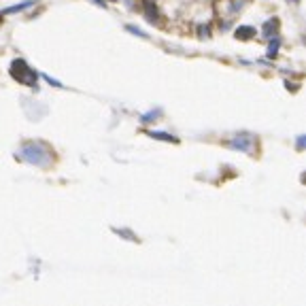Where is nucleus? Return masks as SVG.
Segmentation results:
<instances>
[{"label": "nucleus", "mask_w": 306, "mask_h": 306, "mask_svg": "<svg viewBox=\"0 0 306 306\" xmlns=\"http://www.w3.org/2000/svg\"><path fill=\"white\" fill-rule=\"evenodd\" d=\"M262 34L266 38H272V36H279V19L274 17V19H268L262 26Z\"/></svg>", "instance_id": "nucleus-5"}, {"label": "nucleus", "mask_w": 306, "mask_h": 306, "mask_svg": "<svg viewBox=\"0 0 306 306\" xmlns=\"http://www.w3.org/2000/svg\"><path fill=\"white\" fill-rule=\"evenodd\" d=\"M160 115V108H155V111H151V113H147V115H143V123H151V121H155V117Z\"/></svg>", "instance_id": "nucleus-10"}, {"label": "nucleus", "mask_w": 306, "mask_h": 306, "mask_svg": "<svg viewBox=\"0 0 306 306\" xmlns=\"http://www.w3.org/2000/svg\"><path fill=\"white\" fill-rule=\"evenodd\" d=\"M17 158L21 162H28V164H32V166L43 168V166H47V164L51 162V151H49V147L38 143V140H30V143L19 147Z\"/></svg>", "instance_id": "nucleus-1"}, {"label": "nucleus", "mask_w": 306, "mask_h": 306, "mask_svg": "<svg viewBox=\"0 0 306 306\" xmlns=\"http://www.w3.org/2000/svg\"><path fill=\"white\" fill-rule=\"evenodd\" d=\"M292 2H298V0H292Z\"/></svg>", "instance_id": "nucleus-15"}, {"label": "nucleus", "mask_w": 306, "mask_h": 306, "mask_svg": "<svg viewBox=\"0 0 306 306\" xmlns=\"http://www.w3.org/2000/svg\"><path fill=\"white\" fill-rule=\"evenodd\" d=\"M149 136L158 138V140H168V143H170V140H172V143H177V140H179V138H175L172 134H166V132H149Z\"/></svg>", "instance_id": "nucleus-9"}, {"label": "nucleus", "mask_w": 306, "mask_h": 306, "mask_svg": "<svg viewBox=\"0 0 306 306\" xmlns=\"http://www.w3.org/2000/svg\"><path fill=\"white\" fill-rule=\"evenodd\" d=\"M279 47H281V38L279 36H272L270 38V45H268V56L274 58L279 53Z\"/></svg>", "instance_id": "nucleus-8"}, {"label": "nucleus", "mask_w": 306, "mask_h": 306, "mask_svg": "<svg viewBox=\"0 0 306 306\" xmlns=\"http://www.w3.org/2000/svg\"><path fill=\"white\" fill-rule=\"evenodd\" d=\"M302 147H304V136L298 138V149H302Z\"/></svg>", "instance_id": "nucleus-14"}, {"label": "nucleus", "mask_w": 306, "mask_h": 306, "mask_svg": "<svg viewBox=\"0 0 306 306\" xmlns=\"http://www.w3.org/2000/svg\"><path fill=\"white\" fill-rule=\"evenodd\" d=\"M125 30H128V32H132V34H136V36H140V38H147V34L140 28H136V26H125Z\"/></svg>", "instance_id": "nucleus-11"}, {"label": "nucleus", "mask_w": 306, "mask_h": 306, "mask_svg": "<svg viewBox=\"0 0 306 306\" xmlns=\"http://www.w3.org/2000/svg\"><path fill=\"white\" fill-rule=\"evenodd\" d=\"M200 36H204V38H208L210 34H208V28L204 26V28H200Z\"/></svg>", "instance_id": "nucleus-13"}, {"label": "nucleus", "mask_w": 306, "mask_h": 306, "mask_svg": "<svg viewBox=\"0 0 306 306\" xmlns=\"http://www.w3.org/2000/svg\"><path fill=\"white\" fill-rule=\"evenodd\" d=\"M11 77H13V79L17 81V83L30 85V88H34V85H36V79H38L36 70L30 68L26 60H13V62H11Z\"/></svg>", "instance_id": "nucleus-2"}, {"label": "nucleus", "mask_w": 306, "mask_h": 306, "mask_svg": "<svg viewBox=\"0 0 306 306\" xmlns=\"http://www.w3.org/2000/svg\"><path fill=\"white\" fill-rule=\"evenodd\" d=\"M230 147L240 149V151H245V153H251L253 151V136L251 134H236L230 140Z\"/></svg>", "instance_id": "nucleus-3"}, {"label": "nucleus", "mask_w": 306, "mask_h": 306, "mask_svg": "<svg viewBox=\"0 0 306 306\" xmlns=\"http://www.w3.org/2000/svg\"><path fill=\"white\" fill-rule=\"evenodd\" d=\"M143 9H145V17H147L149 23H158V21H160L158 6H155L151 0H143Z\"/></svg>", "instance_id": "nucleus-4"}, {"label": "nucleus", "mask_w": 306, "mask_h": 306, "mask_svg": "<svg viewBox=\"0 0 306 306\" xmlns=\"http://www.w3.org/2000/svg\"><path fill=\"white\" fill-rule=\"evenodd\" d=\"M255 34H257V30L251 28V26H240V28H236V38H240V41H249V38H253Z\"/></svg>", "instance_id": "nucleus-6"}, {"label": "nucleus", "mask_w": 306, "mask_h": 306, "mask_svg": "<svg viewBox=\"0 0 306 306\" xmlns=\"http://www.w3.org/2000/svg\"><path fill=\"white\" fill-rule=\"evenodd\" d=\"M43 77H45V81H47V83H51V85H56V88H62V83H60V81H56V79H51V77H49V75H43Z\"/></svg>", "instance_id": "nucleus-12"}, {"label": "nucleus", "mask_w": 306, "mask_h": 306, "mask_svg": "<svg viewBox=\"0 0 306 306\" xmlns=\"http://www.w3.org/2000/svg\"><path fill=\"white\" fill-rule=\"evenodd\" d=\"M36 2V0H26V2H19V4H13L9 6V9H4V11H0V15H11V13H19V11H26L28 6H32Z\"/></svg>", "instance_id": "nucleus-7"}]
</instances>
